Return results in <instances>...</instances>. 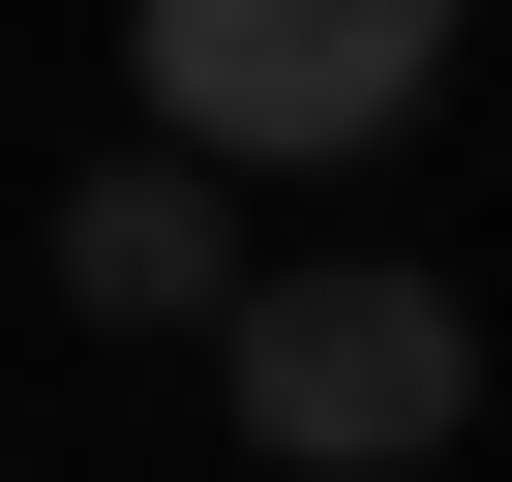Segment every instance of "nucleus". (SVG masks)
<instances>
[{
  "mask_svg": "<svg viewBox=\"0 0 512 482\" xmlns=\"http://www.w3.org/2000/svg\"><path fill=\"white\" fill-rule=\"evenodd\" d=\"M211 392H241V452L272 482H422L452 422H482V302L452 272H272V241H241V302H211Z\"/></svg>",
  "mask_w": 512,
  "mask_h": 482,
  "instance_id": "obj_1",
  "label": "nucleus"
},
{
  "mask_svg": "<svg viewBox=\"0 0 512 482\" xmlns=\"http://www.w3.org/2000/svg\"><path fill=\"white\" fill-rule=\"evenodd\" d=\"M452 91V0H151V121L211 181H362Z\"/></svg>",
  "mask_w": 512,
  "mask_h": 482,
  "instance_id": "obj_2",
  "label": "nucleus"
},
{
  "mask_svg": "<svg viewBox=\"0 0 512 482\" xmlns=\"http://www.w3.org/2000/svg\"><path fill=\"white\" fill-rule=\"evenodd\" d=\"M61 302H91V332H211V302H241V181H211L181 121L61 181Z\"/></svg>",
  "mask_w": 512,
  "mask_h": 482,
  "instance_id": "obj_3",
  "label": "nucleus"
}]
</instances>
